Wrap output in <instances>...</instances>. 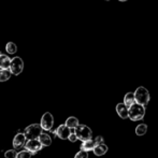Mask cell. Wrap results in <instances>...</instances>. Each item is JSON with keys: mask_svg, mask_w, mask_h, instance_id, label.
<instances>
[{"mask_svg": "<svg viewBox=\"0 0 158 158\" xmlns=\"http://www.w3.org/2000/svg\"><path fill=\"white\" fill-rule=\"evenodd\" d=\"M42 126L41 124H32V125L28 126L25 129V135L26 138L28 140H32V139H38L40 137V135L42 133Z\"/></svg>", "mask_w": 158, "mask_h": 158, "instance_id": "obj_4", "label": "cell"}, {"mask_svg": "<svg viewBox=\"0 0 158 158\" xmlns=\"http://www.w3.org/2000/svg\"><path fill=\"white\" fill-rule=\"evenodd\" d=\"M93 152H94V154L96 156H102V155H104L106 152H108V146H106L104 143L97 144L96 148L93 150Z\"/></svg>", "mask_w": 158, "mask_h": 158, "instance_id": "obj_12", "label": "cell"}, {"mask_svg": "<svg viewBox=\"0 0 158 158\" xmlns=\"http://www.w3.org/2000/svg\"><path fill=\"white\" fill-rule=\"evenodd\" d=\"M116 112L119 115V117L123 119L129 118V108L125 103H118L116 106Z\"/></svg>", "mask_w": 158, "mask_h": 158, "instance_id": "obj_9", "label": "cell"}, {"mask_svg": "<svg viewBox=\"0 0 158 158\" xmlns=\"http://www.w3.org/2000/svg\"><path fill=\"white\" fill-rule=\"evenodd\" d=\"M145 106H142L140 103H133L132 106L129 108V118L133 122L143 119L144 115H145Z\"/></svg>", "mask_w": 158, "mask_h": 158, "instance_id": "obj_1", "label": "cell"}, {"mask_svg": "<svg viewBox=\"0 0 158 158\" xmlns=\"http://www.w3.org/2000/svg\"><path fill=\"white\" fill-rule=\"evenodd\" d=\"M71 132H72V131H71V128L64 124V125L58 126V128H57L56 131H55V135H56L58 138H60L61 140H66L69 138V135H71Z\"/></svg>", "mask_w": 158, "mask_h": 158, "instance_id": "obj_7", "label": "cell"}, {"mask_svg": "<svg viewBox=\"0 0 158 158\" xmlns=\"http://www.w3.org/2000/svg\"><path fill=\"white\" fill-rule=\"evenodd\" d=\"M74 158H88V152L87 151L81 150L77 155H75Z\"/></svg>", "mask_w": 158, "mask_h": 158, "instance_id": "obj_22", "label": "cell"}, {"mask_svg": "<svg viewBox=\"0 0 158 158\" xmlns=\"http://www.w3.org/2000/svg\"><path fill=\"white\" fill-rule=\"evenodd\" d=\"M6 50L9 54L12 55V54H15V53H16L17 46H16V44L13 43V42H9V43H6Z\"/></svg>", "mask_w": 158, "mask_h": 158, "instance_id": "obj_19", "label": "cell"}, {"mask_svg": "<svg viewBox=\"0 0 158 158\" xmlns=\"http://www.w3.org/2000/svg\"><path fill=\"white\" fill-rule=\"evenodd\" d=\"M95 141L97 142L98 144H102V143H104V139L101 137V135H98V137H96V138H95Z\"/></svg>", "mask_w": 158, "mask_h": 158, "instance_id": "obj_24", "label": "cell"}, {"mask_svg": "<svg viewBox=\"0 0 158 158\" xmlns=\"http://www.w3.org/2000/svg\"><path fill=\"white\" fill-rule=\"evenodd\" d=\"M135 102L142 104V106H146L151 99L150 93L143 86H140V87L137 88V90L135 92Z\"/></svg>", "mask_w": 158, "mask_h": 158, "instance_id": "obj_2", "label": "cell"}, {"mask_svg": "<svg viewBox=\"0 0 158 158\" xmlns=\"http://www.w3.org/2000/svg\"><path fill=\"white\" fill-rule=\"evenodd\" d=\"M124 103H125L128 108H130L133 103H135V93H128V94H126L125 98H124Z\"/></svg>", "mask_w": 158, "mask_h": 158, "instance_id": "obj_14", "label": "cell"}, {"mask_svg": "<svg viewBox=\"0 0 158 158\" xmlns=\"http://www.w3.org/2000/svg\"><path fill=\"white\" fill-rule=\"evenodd\" d=\"M54 125V117L50 112L44 113V115L41 118V126L44 130H51Z\"/></svg>", "mask_w": 158, "mask_h": 158, "instance_id": "obj_6", "label": "cell"}, {"mask_svg": "<svg viewBox=\"0 0 158 158\" xmlns=\"http://www.w3.org/2000/svg\"><path fill=\"white\" fill-rule=\"evenodd\" d=\"M38 139H39V141L41 142L43 146H48V145H51V144H52V139H51L50 135H46V133L42 132Z\"/></svg>", "mask_w": 158, "mask_h": 158, "instance_id": "obj_15", "label": "cell"}, {"mask_svg": "<svg viewBox=\"0 0 158 158\" xmlns=\"http://www.w3.org/2000/svg\"><path fill=\"white\" fill-rule=\"evenodd\" d=\"M10 70L12 72V74L19 75L22 73V71L24 70V61L21 57H14V58L11 60V66Z\"/></svg>", "mask_w": 158, "mask_h": 158, "instance_id": "obj_5", "label": "cell"}, {"mask_svg": "<svg viewBox=\"0 0 158 158\" xmlns=\"http://www.w3.org/2000/svg\"><path fill=\"white\" fill-rule=\"evenodd\" d=\"M43 145L42 143L39 141V139H32V140H28V142L25 144V148L30 152H38V151L42 150Z\"/></svg>", "mask_w": 158, "mask_h": 158, "instance_id": "obj_8", "label": "cell"}, {"mask_svg": "<svg viewBox=\"0 0 158 158\" xmlns=\"http://www.w3.org/2000/svg\"><path fill=\"white\" fill-rule=\"evenodd\" d=\"M11 60H12V59H10L9 56H6V55H4V54H0V68L10 69Z\"/></svg>", "mask_w": 158, "mask_h": 158, "instance_id": "obj_13", "label": "cell"}, {"mask_svg": "<svg viewBox=\"0 0 158 158\" xmlns=\"http://www.w3.org/2000/svg\"><path fill=\"white\" fill-rule=\"evenodd\" d=\"M97 144L98 143L95 141V139L94 140L89 139V140H87V141H83V144H82V146H81V150H84V151H87V152H89V151L94 150Z\"/></svg>", "mask_w": 158, "mask_h": 158, "instance_id": "obj_11", "label": "cell"}, {"mask_svg": "<svg viewBox=\"0 0 158 158\" xmlns=\"http://www.w3.org/2000/svg\"><path fill=\"white\" fill-rule=\"evenodd\" d=\"M146 131H148V126H146V124H140V125H138L137 128H135V133H137V135H144L146 133Z\"/></svg>", "mask_w": 158, "mask_h": 158, "instance_id": "obj_18", "label": "cell"}, {"mask_svg": "<svg viewBox=\"0 0 158 158\" xmlns=\"http://www.w3.org/2000/svg\"><path fill=\"white\" fill-rule=\"evenodd\" d=\"M118 1H121V2H126L127 0H118Z\"/></svg>", "mask_w": 158, "mask_h": 158, "instance_id": "obj_25", "label": "cell"}, {"mask_svg": "<svg viewBox=\"0 0 158 158\" xmlns=\"http://www.w3.org/2000/svg\"><path fill=\"white\" fill-rule=\"evenodd\" d=\"M32 155V153L28 150H24V151H21L19 153H17V156L16 158H30Z\"/></svg>", "mask_w": 158, "mask_h": 158, "instance_id": "obj_20", "label": "cell"}, {"mask_svg": "<svg viewBox=\"0 0 158 158\" xmlns=\"http://www.w3.org/2000/svg\"><path fill=\"white\" fill-rule=\"evenodd\" d=\"M66 125L68 126V127H70L71 129H75L77 126L80 125V124H79V121H77V117L71 116V117H69V118L66 121Z\"/></svg>", "mask_w": 158, "mask_h": 158, "instance_id": "obj_17", "label": "cell"}, {"mask_svg": "<svg viewBox=\"0 0 158 158\" xmlns=\"http://www.w3.org/2000/svg\"><path fill=\"white\" fill-rule=\"evenodd\" d=\"M68 140H69V141H71V142H75L77 140H79V138H77V135H75V132H71V135H69Z\"/></svg>", "mask_w": 158, "mask_h": 158, "instance_id": "obj_23", "label": "cell"}, {"mask_svg": "<svg viewBox=\"0 0 158 158\" xmlns=\"http://www.w3.org/2000/svg\"><path fill=\"white\" fill-rule=\"evenodd\" d=\"M17 153L15 152V150H9L4 153V157L6 158H16Z\"/></svg>", "mask_w": 158, "mask_h": 158, "instance_id": "obj_21", "label": "cell"}, {"mask_svg": "<svg viewBox=\"0 0 158 158\" xmlns=\"http://www.w3.org/2000/svg\"><path fill=\"white\" fill-rule=\"evenodd\" d=\"M74 132L81 141H87V140L92 139L93 137L92 129L86 125H79L74 129Z\"/></svg>", "mask_w": 158, "mask_h": 158, "instance_id": "obj_3", "label": "cell"}, {"mask_svg": "<svg viewBox=\"0 0 158 158\" xmlns=\"http://www.w3.org/2000/svg\"><path fill=\"white\" fill-rule=\"evenodd\" d=\"M11 74H12V72L10 69H1L0 70V82L8 81L11 77Z\"/></svg>", "mask_w": 158, "mask_h": 158, "instance_id": "obj_16", "label": "cell"}, {"mask_svg": "<svg viewBox=\"0 0 158 158\" xmlns=\"http://www.w3.org/2000/svg\"><path fill=\"white\" fill-rule=\"evenodd\" d=\"M26 139L27 138H26L25 133H17L14 137V139H13V146L15 148H22L24 144H26Z\"/></svg>", "mask_w": 158, "mask_h": 158, "instance_id": "obj_10", "label": "cell"}, {"mask_svg": "<svg viewBox=\"0 0 158 158\" xmlns=\"http://www.w3.org/2000/svg\"><path fill=\"white\" fill-rule=\"evenodd\" d=\"M106 1H111V0H106Z\"/></svg>", "mask_w": 158, "mask_h": 158, "instance_id": "obj_26", "label": "cell"}, {"mask_svg": "<svg viewBox=\"0 0 158 158\" xmlns=\"http://www.w3.org/2000/svg\"><path fill=\"white\" fill-rule=\"evenodd\" d=\"M0 69H1V68H0Z\"/></svg>", "mask_w": 158, "mask_h": 158, "instance_id": "obj_27", "label": "cell"}]
</instances>
